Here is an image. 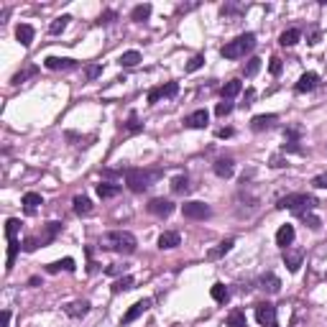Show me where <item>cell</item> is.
I'll list each match as a JSON object with an SVG mask.
<instances>
[{
  "instance_id": "cell-49",
  "label": "cell",
  "mask_w": 327,
  "mask_h": 327,
  "mask_svg": "<svg viewBox=\"0 0 327 327\" xmlns=\"http://www.w3.org/2000/svg\"><path fill=\"white\" fill-rule=\"evenodd\" d=\"M228 136H233L230 128H220V131H217V138H228Z\"/></svg>"
},
{
  "instance_id": "cell-40",
  "label": "cell",
  "mask_w": 327,
  "mask_h": 327,
  "mask_svg": "<svg viewBox=\"0 0 327 327\" xmlns=\"http://www.w3.org/2000/svg\"><path fill=\"white\" fill-rule=\"evenodd\" d=\"M31 74H36V67H28L26 72H18V74L13 77V85H21V82H23L26 77H31Z\"/></svg>"
},
{
  "instance_id": "cell-9",
  "label": "cell",
  "mask_w": 327,
  "mask_h": 327,
  "mask_svg": "<svg viewBox=\"0 0 327 327\" xmlns=\"http://www.w3.org/2000/svg\"><path fill=\"white\" fill-rule=\"evenodd\" d=\"M148 307H151V299H141V302H136V304H133L126 314H123V324H131L133 319H138V317H141Z\"/></svg>"
},
{
  "instance_id": "cell-11",
  "label": "cell",
  "mask_w": 327,
  "mask_h": 327,
  "mask_svg": "<svg viewBox=\"0 0 327 327\" xmlns=\"http://www.w3.org/2000/svg\"><path fill=\"white\" fill-rule=\"evenodd\" d=\"M294 243V225H281L279 233H276V245H281V248H289V245Z\"/></svg>"
},
{
  "instance_id": "cell-33",
  "label": "cell",
  "mask_w": 327,
  "mask_h": 327,
  "mask_svg": "<svg viewBox=\"0 0 327 327\" xmlns=\"http://www.w3.org/2000/svg\"><path fill=\"white\" fill-rule=\"evenodd\" d=\"M69 21H72L69 16H59V18L49 26V33H54V36H57V33H62V31L67 28V23H69Z\"/></svg>"
},
{
  "instance_id": "cell-2",
  "label": "cell",
  "mask_w": 327,
  "mask_h": 327,
  "mask_svg": "<svg viewBox=\"0 0 327 327\" xmlns=\"http://www.w3.org/2000/svg\"><path fill=\"white\" fill-rule=\"evenodd\" d=\"M317 204V199L312 194H286L281 202H279V207L281 210H292V212H299V215H307L312 207Z\"/></svg>"
},
{
  "instance_id": "cell-45",
  "label": "cell",
  "mask_w": 327,
  "mask_h": 327,
  "mask_svg": "<svg viewBox=\"0 0 327 327\" xmlns=\"http://www.w3.org/2000/svg\"><path fill=\"white\" fill-rule=\"evenodd\" d=\"M304 217V223H309V228L312 230H317L319 228V217H314V215H302Z\"/></svg>"
},
{
  "instance_id": "cell-17",
  "label": "cell",
  "mask_w": 327,
  "mask_h": 327,
  "mask_svg": "<svg viewBox=\"0 0 327 327\" xmlns=\"http://www.w3.org/2000/svg\"><path fill=\"white\" fill-rule=\"evenodd\" d=\"M64 312H67L69 317H85V314L90 312V302H85V299H82V302H72V304L64 307Z\"/></svg>"
},
{
  "instance_id": "cell-25",
  "label": "cell",
  "mask_w": 327,
  "mask_h": 327,
  "mask_svg": "<svg viewBox=\"0 0 327 327\" xmlns=\"http://www.w3.org/2000/svg\"><path fill=\"white\" fill-rule=\"evenodd\" d=\"M210 294H212L215 302H228V299H230V292H228V286H225V284H215Z\"/></svg>"
},
{
  "instance_id": "cell-24",
  "label": "cell",
  "mask_w": 327,
  "mask_h": 327,
  "mask_svg": "<svg viewBox=\"0 0 327 327\" xmlns=\"http://www.w3.org/2000/svg\"><path fill=\"white\" fill-rule=\"evenodd\" d=\"M18 248H21V243H18L16 238H11V240H8V261H6V268H8V271H11V268H13V263H16Z\"/></svg>"
},
{
  "instance_id": "cell-35",
  "label": "cell",
  "mask_w": 327,
  "mask_h": 327,
  "mask_svg": "<svg viewBox=\"0 0 327 327\" xmlns=\"http://www.w3.org/2000/svg\"><path fill=\"white\" fill-rule=\"evenodd\" d=\"M172 189H174L177 194H184V192L189 189V179H187V177H177V179L172 182Z\"/></svg>"
},
{
  "instance_id": "cell-3",
  "label": "cell",
  "mask_w": 327,
  "mask_h": 327,
  "mask_svg": "<svg viewBox=\"0 0 327 327\" xmlns=\"http://www.w3.org/2000/svg\"><path fill=\"white\" fill-rule=\"evenodd\" d=\"M105 243H107V248L118 251V253H133L136 251V238L126 230H113L105 235Z\"/></svg>"
},
{
  "instance_id": "cell-15",
  "label": "cell",
  "mask_w": 327,
  "mask_h": 327,
  "mask_svg": "<svg viewBox=\"0 0 327 327\" xmlns=\"http://www.w3.org/2000/svg\"><path fill=\"white\" fill-rule=\"evenodd\" d=\"M38 204H44V197H41L38 192H26L23 194V207H26L28 215H33L38 210Z\"/></svg>"
},
{
  "instance_id": "cell-18",
  "label": "cell",
  "mask_w": 327,
  "mask_h": 327,
  "mask_svg": "<svg viewBox=\"0 0 327 327\" xmlns=\"http://www.w3.org/2000/svg\"><path fill=\"white\" fill-rule=\"evenodd\" d=\"M276 123V115H256L253 120H251V128L253 131H266V128H271Z\"/></svg>"
},
{
  "instance_id": "cell-23",
  "label": "cell",
  "mask_w": 327,
  "mask_h": 327,
  "mask_svg": "<svg viewBox=\"0 0 327 327\" xmlns=\"http://www.w3.org/2000/svg\"><path fill=\"white\" fill-rule=\"evenodd\" d=\"M243 90V85H240V79H230L228 85L223 87V100H233L238 92Z\"/></svg>"
},
{
  "instance_id": "cell-31",
  "label": "cell",
  "mask_w": 327,
  "mask_h": 327,
  "mask_svg": "<svg viewBox=\"0 0 327 327\" xmlns=\"http://www.w3.org/2000/svg\"><path fill=\"white\" fill-rule=\"evenodd\" d=\"M141 62V54L138 51H126V54H120V64L123 67H136Z\"/></svg>"
},
{
  "instance_id": "cell-39",
  "label": "cell",
  "mask_w": 327,
  "mask_h": 327,
  "mask_svg": "<svg viewBox=\"0 0 327 327\" xmlns=\"http://www.w3.org/2000/svg\"><path fill=\"white\" fill-rule=\"evenodd\" d=\"M202 64H204V57H199V54H197V57H192V59H189V64H187V72H197Z\"/></svg>"
},
{
  "instance_id": "cell-14",
  "label": "cell",
  "mask_w": 327,
  "mask_h": 327,
  "mask_svg": "<svg viewBox=\"0 0 327 327\" xmlns=\"http://www.w3.org/2000/svg\"><path fill=\"white\" fill-rule=\"evenodd\" d=\"M317 82H319V79H317L314 72H304V74L299 77V82H297L294 90H297V92H312V90L317 87Z\"/></svg>"
},
{
  "instance_id": "cell-52",
  "label": "cell",
  "mask_w": 327,
  "mask_h": 327,
  "mask_svg": "<svg viewBox=\"0 0 327 327\" xmlns=\"http://www.w3.org/2000/svg\"><path fill=\"white\" fill-rule=\"evenodd\" d=\"M266 327H279V324H276V322H271V324H266Z\"/></svg>"
},
{
  "instance_id": "cell-22",
  "label": "cell",
  "mask_w": 327,
  "mask_h": 327,
  "mask_svg": "<svg viewBox=\"0 0 327 327\" xmlns=\"http://www.w3.org/2000/svg\"><path fill=\"white\" fill-rule=\"evenodd\" d=\"M299 36H302V33H299L297 28H289V31H284V33L279 36V44H281V46H294L297 41H299Z\"/></svg>"
},
{
  "instance_id": "cell-8",
  "label": "cell",
  "mask_w": 327,
  "mask_h": 327,
  "mask_svg": "<svg viewBox=\"0 0 327 327\" xmlns=\"http://www.w3.org/2000/svg\"><path fill=\"white\" fill-rule=\"evenodd\" d=\"M302 261H304V251H302V248H297V251L284 248V263H286V268H289L292 274H294V271H299Z\"/></svg>"
},
{
  "instance_id": "cell-47",
  "label": "cell",
  "mask_w": 327,
  "mask_h": 327,
  "mask_svg": "<svg viewBox=\"0 0 327 327\" xmlns=\"http://www.w3.org/2000/svg\"><path fill=\"white\" fill-rule=\"evenodd\" d=\"M100 72H102V67H87V79H95V77H100Z\"/></svg>"
},
{
  "instance_id": "cell-29",
  "label": "cell",
  "mask_w": 327,
  "mask_h": 327,
  "mask_svg": "<svg viewBox=\"0 0 327 327\" xmlns=\"http://www.w3.org/2000/svg\"><path fill=\"white\" fill-rule=\"evenodd\" d=\"M261 286H263V289H268V292H279V279L274 276V274H263L261 276Z\"/></svg>"
},
{
  "instance_id": "cell-1",
  "label": "cell",
  "mask_w": 327,
  "mask_h": 327,
  "mask_svg": "<svg viewBox=\"0 0 327 327\" xmlns=\"http://www.w3.org/2000/svg\"><path fill=\"white\" fill-rule=\"evenodd\" d=\"M253 46H256V36L253 33H243L235 41H228V44L220 49V54L225 59H240V57H245V51H251Z\"/></svg>"
},
{
  "instance_id": "cell-42",
  "label": "cell",
  "mask_w": 327,
  "mask_h": 327,
  "mask_svg": "<svg viewBox=\"0 0 327 327\" xmlns=\"http://www.w3.org/2000/svg\"><path fill=\"white\" fill-rule=\"evenodd\" d=\"M314 187H319V189H327V172H322L319 177H314V182H312Z\"/></svg>"
},
{
  "instance_id": "cell-6",
  "label": "cell",
  "mask_w": 327,
  "mask_h": 327,
  "mask_svg": "<svg viewBox=\"0 0 327 327\" xmlns=\"http://www.w3.org/2000/svg\"><path fill=\"white\" fill-rule=\"evenodd\" d=\"M148 212H153V215H158V217H169V215L174 212V204H172L169 199L156 197V199L148 202Z\"/></svg>"
},
{
  "instance_id": "cell-43",
  "label": "cell",
  "mask_w": 327,
  "mask_h": 327,
  "mask_svg": "<svg viewBox=\"0 0 327 327\" xmlns=\"http://www.w3.org/2000/svg\"><path fill=\"white\" fill-rule=\"evenodd\" d=\"M161 97H164V95H161V87H153V90L148 92V102H151V105H153V102H158Z\"/></svg>"
},
{
  "instance_id": "cell-37",
  "label": "cell",
  "mask_w": 327,
  "mask_h": 327,
  "mask_svg": "<svg viewBox=\"0 0 327 327\" xmlns=\"http://www.w3.org/2000/svg\"><path fill=\"white\" fill-rule=\"evenodd\" d=\"M18 228H21V223H18L16 217H11V220L6 223V235H8V240H11V238H16V233H18Z\"/></svg>"
},
{
  "instance_id": "cell-48",
  "label": "cell",
  "mask_w": 327,
  "mask_h": 327,
  "mask_svg": "<svg viewBox=\"0 0 327 327\" xmlns=\"http://www.w3.org/2000/svg\"><path fill=\"white\" fill-rule=\"evenodd\" d=\"M253 97H256V92H253V90H248V92H245V102H243V105H245V107H248Z\"/></svg>"
},
{
  "instance_id": "cell-34",
  "label": "cell",
  "mask_w": 327,
  "mask_h": 327,
  "mask_svg": "<svg viewBox=\"0 0 327 327\" xmlns=\"http://www.w3.org/2000/svg\"><path fill=\"white\" fill-rule=\"evenodd\" d=\"M258 69H261V59H258V57H253V59H248V64L243 67V74H245V77H253Z\"/></svg>"
},
{
  "instance_id": "cell-38",
  "label": "cell",
  "mask_w": 327,
  "mask_h": 327,
  "mask_svg": "<svg viewBox=\"0 0 327 327\" xmlns=\"http://www.w3.org/2000/svg\"><path fill=\"white\" fill-rule=\"evenodd\" d=\"M177 92H179V85H177V82H169L167 87H161V95H164V97H174Z\"/></svg>"
},
{
  "instance_id": "cell-36",
  "label": "cell",
  "mask_w": 327,
  "mask_h": 327,
  "mask_svg": "<svg viewBox=\"0 0 327 327\" xmlns=\"http://www.w3.org/2000/svg\"><path fill=\"white\" fill-rule=\"evenodd\" d=\"M215 113H217L220 118H225V115H230V113H233V102H230V100H223V102H217V107H215Z\"/></svg>"
},
{
  "instance_id": "cell-16",
  "label": "cell",
  "mask_w": 327,
  "mask_h": 327,
  "mask_svg": "<svg viewBox=\"0 0 327 327\" xmlns=\"http://www.w3.org/2000/svg\"><path fill=\"white\" fill-rule=\"evenodd\" d=\"M233 172H235V167H233L230 158H217V161H215V174H217L220 179H230Z\"/></svg>"
},
{
  "instance_id": "cell-10",
  "label": "cell",
  "mask_w": 327,
  "mask_h": 327,
  "mask_svg": "<svg viewBox=\"0 0 327 327\" xmlns=\"http://www.w3.org/2000/svg\"><path fill=\"white\" fill-rule=\"evenodd\" d=\"M207 120H210L207 110H194L192 115L184 118V126L187 128H204V126H207Z\"/></svg>"
},
{
  "instance_id": "cell-4",
  "label": "cell",
  "mask_w": 327,
  "mask_h": 327,
  "mask_svg": "<svg viewBox=\"0 0 327 327\" xmlns=\"http://www.w3.org/2000/svg\"><path fill=\"white\" fill-rule=\"evenodd\" d=\"M158 174H148V172H143V169H128L126 172V184H128V189L131 192H143L148 184H151V179H156Z\"/></svg>"
},
{
  "instance_id": "cell-30",
  "label": "cell",
  "mask_w": 327,
  "mask_h": 327,
  "mask_svg": "<svg viewBox=\"0 0 327 327\" xmlns=\"http://www.w3.org/2000/svg\"><path fill=\"white\" fill-rule=\"evenodd\" d=\"M233 243H235V240H233V238H228V240H223V243H220V245H217V248H215V251H210V253H207V256H210V258H220V256H223V253H228V251H230V248H233Z\"/></svg>"
},
{
  "instance_id": "cell-51",
  "label": "cell",
  "mask_w": 327,
  "mask_h": 327,
  "mask_svg": "<svg viewBox=\"0 0 327 327\" xmlns=\"http://www.w3.org/2000/svg\"><path fill=\"white\" fill-rule=\"evenodd\" d=\"M8 322H11V312L6 309V312H3V327H8Z\"/></svg>"
},
{
  "instance_id": "cell-28",
  "label": "cell",
  "mask_w": 327,
  "mask_h": 327,
  "mask_svg": "<svg viewBox=\"0 0 327 327\" xmlns=\"http://www.w3.org/2000/svg\"><path fill=\"white\" fill-rule=\"evenodd\" d=\"M128 289H133V279H131V276H123V279H118V281L113 284V294L128 292Z\"/></svg>"
},
{
  "instance_id": "cell-32",
  "label": "cell",
  "mask_w": 327,
  "mask_h": 327,
  "mask_svg": "<svg viewBox=\"0 0 327 327\" xmlns=\"http://www.w3.org/2000/svg\"><path fill=\"white\" fill-rule=\"evenodd\" d=\"M74 271V261L72 258H64V261H57V263H49V274H57V271Z\"/></svg>"
},
{
  "instance_id": "cell-5",
  "label": "cell",
  "mask_w": 327,
  "mask_h": 327,
  "mask_svg": "<svg viewBox=\"0 0 327 327\" xmlns=\"http://www.w3.org/2000/svg\"><path fill=\"white\" fill-rule=\"evenodd\" d=\"M182 215L189 217V220H204V217H210V207L204 202H184Z\"/></svg>"
},
{
  "instance_id": "cell-12",
  "label": "cell",
  "mask_w": 327,
  "mask_h": 327,
  "mask_svg": "<svg viewBox=\"0 0 327 327\" xmlns=\"http://www.w3.org/2000/svg\"><path fill=\"white\" fill-rule=\"evenodd\" d=\"M179 243H182V235H179L177 230H167V233L158 235V248H161V251H164V248H167V251H169V248H177Z\"/></svg>"
},
{
  "instance_id": "cell-41",
  "label": "cell",
  "mask_w": 327,
  "mask_h": 327,
  "mask_svg": "<svg viewBox=\"0 0 327 327\" xmlns=\"http://www.w3.org/2000/svg\"><path fill=\"white\" fill-rule=\"evenodd\" d=\"M36 248H38V240H36V238H26V240H23V251H26V253H33Z\"/></svg>"
},
{
  "instance_id": "cell-19",
  "label": "cell",
  "mask_w": 327,
  "mask_h": 327,
  "mask_svg": "<svg viewBox=\"0 0 327 327\" xmlns=\"http://www.w3.org/2000/svg\"><path fill=\"white\" fill-rule=\"evenodd\" d=\"M72 204H74V212H77V215H85V217L92 215V202H90L87 197H74Z\"/></svg>"
},
{
  "instance_id": "cell-50",
  "label": "cell",
  "mask_w": 327,
  "mask_h": 327,
  "mask_svg": "<svg viewBox=\"0 0 327 327\" xmlns=\"http://www.w3.org/2000/svg\"><path fill=\"white\" fill-rule=\"evenodd\" d=\"M271 167H276V169H279V167H284V161H281L279 156H274V158H271Z\"/></svg>"
},
{
  "instance_id": "cell-44",
  "label": "cell",
  "mask_w": 327,
  "mask_h": 327,
  "mask_svg": "<svg viewBox=\"0 0 327 327\" xmlns=\"http://www.w3.org/2000/svg\"><path fill=\"white\" fill-rule=\"evenodd\" d=\"M128 131H131V133H138V131H141V123L136 120V115H131V120H128Z\"/></svg>"
},
{
  "instance_id": "cell-26",
  "label": "cell",
  "mask_w": 327,
  "mask_h": 327,
  "mask_svg": "<svg viewBox=\"0 0 327 327\" xmlns=\"http://www.w3.org/2000/svg\"><path fill=\"white\" fill-rule=\"evenodd\" d=\"M148 16H151V6H148V3H143V6H136V8H133V13H131V18H133L136 23L146 21Z\"/></svg>"
},
{
  "instance_id": "cell-7",
  "label": "cell",
  "mask_w": 327,
  "mask_h": 327,
  "mask_svg": "<svg viewBox=\"0 0 327 327\" xmlns=\"http://www.w3.org/2000/svg\"><path fill=\"white\" fill-rule=\"evenodd\" d=\"M256 319H258V324H271V322H276V307L274 304H268V302H263V304H258L256 307Z\"/></svg>"
},
{
  "instance_id": "cell-13",
  "label": "cell",
  "mask_w": 327,
  "mask_h": 327,
  "mask_svg": "<svg viewBox=\"0 0 327 327\" xmlns=\"http://www.w3.org/2000/svg\"><path fill=\"white\" fill-rule=\"evenodd\" d=\"M44 64H46V69H51V72H67V69H74V67H77L74 59H59V57H49Z\"/></svg>"
},
{
  "instance_id": "cell-21",
  "label": "cell",
  "mask_w": 327,
  "mask_h": 327,
  "mask_svg": "<svg viewBox=\"0 0 327 327\" xmlns=\"http://www.w3.org/2000/svg\"><path fill=\"white\" fill-rule=\"evenodd\" d=\"M228 327H248V319H245L243 309H233L228 314Z\"/></svg>"
},
{
  "instance_id": "cell-46",
  "label": "cell",
  "mask_w": 327,
  "mask_h": 327,
  "mask_svg": "<svg viewBox=\"0 0 327 327\" xmlns=\"http://www.w3.org/2000/svg\"><path fill=\"white\" fill-rule=\"evenodd\" d=\"M271 74H281V59L279 57L271 59Z\"/></svg>"
},
{
  "instance_id": "cell-20",
  "label": "cell",
  "mask_w": 327,
  "mask_h": 327,
  "mask_svg": "<svg viewBox=\"0 0 327 327\" xmlns=\"http://www.w3.org/2000/svg\"><path fill=\"white\" fill-rule=\"evenodd\" d=\"M16 38L21 41V46H31V41H33V28L26 26V23H21V26L16 28Z\"/></svg>"
},
{
  "instance_id": "cell-27",
  "label": "cell",
  "mask_w": 327,
  "mask_h": 327,
  "mask_svg": "<svg viewBox=\"0 0 327 327\" xmlns=\"http://www.w3.org/2000/svg\"><path fill=\"white\" fill-rule=\"evenodd\" d=\"M118 192H120V187H115V184H107V182L97 184V194H100L102 199H110V197H115Z\"/></svg>"
}]
</instances>
